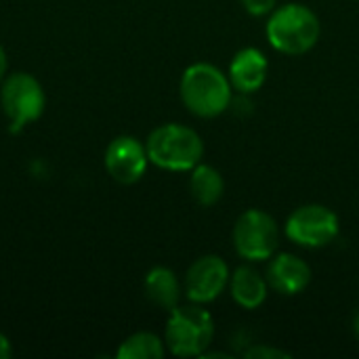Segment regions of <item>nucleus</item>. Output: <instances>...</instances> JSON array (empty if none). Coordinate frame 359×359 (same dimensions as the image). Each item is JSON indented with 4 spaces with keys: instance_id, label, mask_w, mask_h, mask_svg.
Segmentation results:
<instances>
[{
    "instance_id": "1",
    "label": "nucleus",
    "mask_w": 359,
    "mask_h": 359,
    "mask_svg": "<svg viewBox=\"0 0 359 359\" xmlns=\"http://www.w3.org/2000/svg\"><path fill=\"white\" fill-rule=\"evenodd\" d=\"M181 101L198 118H217L231 107L229 76L212 63H194L181 76Z\"/></svg>"
},
{
    "instance_id": "2",
    "label": "nucleus",
    "mask_w": 359,
    "mask_h": 359,
    "mask_svg": "<svg viewBox=\"0 0 359 359\" xmlns=\"http://www.w3.org/2000/svg\"><path fill=\"white\" fill-rule=\"evenodd\" d=\"M265 34L269 44L278 53L299 57L309 53L318 44L322 23L309 6L301 2H290L269 13Z\"/></svg>"
},
{
    "instance_id": "3",
    "label": "nucleus",
    "mask_w": 359,
    "mask_h": 359,
    "mask_svg": "<svg viewBox=\"0 0 359 359\" xmlns=\"http://www.w3.org/2000/svg\"><path fill=\"white\" fill-rule=\"evenodd\" d=\"M149 162L162 170L185 172L204 158L202 137L185 124H162L145 141Z\"/></svg>"
},
{
    "instance_id": "4",
    "label": "nucleus",
    "mask_w": 359,
    "mask_h": 359,
    "mask_svg": "<svg viewBox=\"0 0 359 359\" xmlns=\"http://www.w3.org/2000/svg\"><path fill=\"white\" fill-rule=\"evenodd\" d=\"M215 341V320L198 303L168 311L164 343L177 358H202Z\"/></svg>"
},
{
    "instance_id": "5",
    "label": "nucleus",
    "mask_w": 359,
    "mask_h": 359,
    "mask_svg": "<svg viewBox=\"0 0 359 359\" xmlns=\"http://www.w3.org/2000/svg\"><path fill=\"white\" fill-rule=\"evenodd\" d=\"M231 238L238 257L248 263H261L269 261L278 252L280 227L269 212L261 208H248L238 217Z\"/></svg>"
},
{
    "instance_id": "6",
    "label": "nucleus",
    "mask_w": 359,
    "mask_h": 359,
    "mask_svg": "<svg viewBox=\"0 0 359 359\" xmlns=\"http://www.w3.org/2000/svg\"><path fill=\"white\" fill-rule=\"evenodd\" d=\"M286 238L303 248H324L339 238V215L324 204L299 206L284 225Z\"/></svg>"
},
{
    "instance_id": "7",
    "label": "nucleus",
    "mask_w": 359,
    "mask_h": 359,
    "mask_svg": "<svg viewBox=\"0 0 359 359\" xmlns=\"http://www.w3.org/2000/svg\"><path fill=\"white\" fill-rule=\"evenodd\" d=\"M0 101H2V109L11 122L13 133L38 120L46 103L40 82L25 72H17L4 80L2 90H0Z\"/></svg>"
},
{
    "instance_id": "8",
    "label": "nucleus",
    "mask_w": 359,
    "mask_h": 359,
    "mask_svg": "<svg viewBox=\"0 0 359 359\" xmlns=\"http://www.w3.org/2000/svg\"><path fill=\"white\" fill-rule=\"evenodd\" d=\"M229 265L219 255H204L191 263L185 273L183 290L191 303L206 305L217 301L229 288Z\"/></svg>"
},
{
    "instance_id": "9",
    "label": "nucleus",
    "mask_w": 359,
    "mask_h": 359,
    "mask_svg": "<svg viewBox=\"0 0 359 359\" xmlns=\"http://www.w3.org/2000/svg\"><path fill=\"white\" fill-rule=\"evenodd\" d=\"M149 164V156L145 145L128 135L116 137L105 149V168L109 177L122 185L137 183Z\"/></svg>"
},
{
    "instance_id": "10",
    "label": "nucleus",
    "mask_w": 359,
    "mask_h": 359,
    "mask_svg": "<svg viewBox=\"0 0 359 359\" xmlns=\"http://www.w3.org/2000/svg\"><path fill=\"white\" fill-rule=\"evenodd\" d=\"M267 284L282 297H297L311 284V267L305 259L280 252L269 259L267 265Z\"/></svg>"
},
{
    "instance_id": "11",
    "label": "nucleus",
    "mask_w": 359,
    "mask_h": 359,
    "mask_svg": "<svg viewBox=\"0 0 359 359\" xmlns=\"http://www.w3.org/2000/svg\"><path fill=\"white\" fill-rule=\"evenodd\" d=\"M267 74H269V61L265 53L255 46L240 48L233 55L227 69L229 82L233 90H238L240 95H252L261 90V86L267 80Z\"/></svg>"
},
{
    "instance_id": "12",
    "label": "nucleus",
    "mask_w": 359,
    "mask_h": 359,
    "mask_svg": "<svg viewBox=\"0 0 359 359\" xmlns=\"http://www.w3.org/2000/svg\"><path fill=\"white\" fill-rule=\"evenodd\" d=\"M229 292L242 309L252 311L267 301L269 284L267 278L259 273V269H255L252 265H242L229 278Z\"/></svg>"
},
{
    "instance_id": "13",
    "label": "nucleus",
    "mask_w": 359,
    "mask_h": 359,
    "mask_svg": "<svg viewBox=\"0 0 359 359\" xmlns=\"http://www.w3.org/2000/svg\"><path fill=\"white\" fill-rule=\"evenodd\" d=\"M145 297L151 305L164 311H172L179 307L181 301V284L172 269L168 267H154L143 282Z\"/></svg>"
},
{
    "instance_id": "14",
    "label": "nucleus",
    "mask_w": 359,
    "mask_h": 359,
    "mask_svg": "<svg viewBox=\"0 0 359 359\" xmlns=\"http://www.w3.org/2000/svg\"><path fill=\"white\" fill-rule=\"evenodd\" d=\"M191 177H189V191L194 196V200L202 206H215L223 194H225V179L223 175L210 166V164H204L200 162L198 166H194L191 170Z\"/></svg>"
},
{
    "instance_id": "15",
    "label": "nucleus",
    "mask_w": 359,
    "mask_h": 359,
    "mask_svg": "<svg viewBox=\"0 0 359 359\" xmlns=\"http://www.w3.org/2000/svg\"><path fill=\"white\" fill-rule=\"evenodd\" d=\"M164 353L166 343L151 332H137L128 337L118 349L120 359H162Z\"/></svg>"
},
{
    "instance_id": "16",
    "label": "nucleus",
    "mask_w": 359,
    "mask_h": 359,
    "mask_svg": "<svg viewBox=\"0 0 359 359\" xmlns=\"http://www.w3.org/2000/svg\"><path fill=\"white\" fill-rule=\"evenodd\" d=\"M244 358L248 359H290L292 355L288 351H282L278 347H269V345H255L250 349L244 351Z\"/></svg>"
},
{
    "instance_id": "17",
    "label": "nucleus",
    "mask_w": 359,
    "mask_h": 359,
    "mask_svg": "<svg viewBox=\"0 0 359 359\" xmlns=\"http://www.w3.org/2000/svg\"><path fill=\"white\" fill-rule=\"evenodd\" d=\"M242 6L252 17H265L278 6V0H242Z\"/></svg>"
},
{
    "instance_id": "18",
    "label": "nucleus",
    "mask_w": 359,
    "mask_h": 359,
    "mask_svg": "<svg viewBox=\"0 0 359 359\" xmlns=\"http://www.w3.org/2000/svg\"><path fill=\"white\" fill-rule=\"evenodd\" d=\"M11 358V343L4 334H0V359Z\"/></svg>"
},
{
    "instance_id": "19",
    "label": "nucleus",
    "mask_w": 359,
    "mask_h": 359,
    "mask_svg": "<svg viewBox=\"0 0 359 359\" xmlns=\"http://www.w3.org/2000/svg\"><path fill=\"white\" fill-rule=\"evenodd\" d=\"M6 74V55H4V48L0 46V80L4 78Z\"/></svg>"
},
{
    "instance_id": "20",
    "label": "nucleus",
    "mask_w": 359,
    "mask_h": 359,
    "mask_svg": "<svg viewBox=\"0 0 359 359\" xmlns=\"http://www.w3.org/2000/svg\"><path fill=\"white\" fill-rule=\"evenodd\" d=\"M353 332H355V337L359 339V311L355 313V318H353Z\"/></svg>"
}]
</instances>
